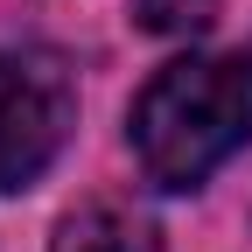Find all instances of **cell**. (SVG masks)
Wrapping results in <instances>:
<instances>
[{"label":"cell","mask_w":252,"mask_h":252,"mask_svg":"<svg viewBox=\"0 0 252 252\" xmlns=\"http://www.w3.org/2000/svg\"><path fill=\"white\" fill-rule=\"evenodd\" d=\"M133 161L154 189H196L217 161L252 140V49L231 56H175L133 98Z\"/></svg>","instance_id":"obj_1"},{"label":"cell","mask_w":252,"mask_h":252,"mask_svg":"<svg viewBox=\"0 0 252 252\" xmlns=\"http://www.w3.org/2000/svg\"><path fill=\"white\" fill-rule=\"evenodd\" d=\"M77 126V84L49 49H0V196L28 189Z\"/></svg>","instance_id":"obj_2"},{"label":"cell","mask_w":252,"mask_h":252,"mask_svg":"<svg viewBox=\"0 0 252 252\" xmlns=\"http://www.w3.org/2000/svg\"><path fill=\"white\" fill-rule=\"evenodd\" d=\"M49 252H161V238H154L147 217L119 210V203H84L56 224Z\"/></svg>","instance_id":"obj_3"},{"label":"cell","mask_w":252,"mask_h":252,"mask_svg":"<svg viewBox=\"0 0 252 252\" xmlns=\"http://www.w3.org/2000/svg\"><path fill=\"white\" fill-rule=\"evenodd\" d=\"M217 7L224 0H133V21L147 35H203L217 21Z\"/></svg>","instance_id":"obj_4"}]
</instances>
